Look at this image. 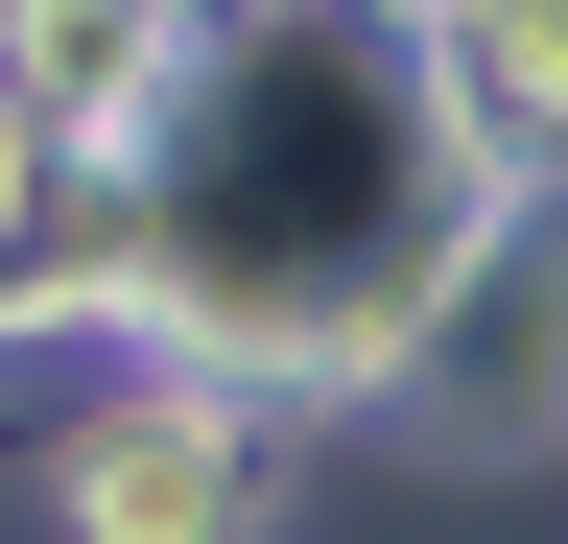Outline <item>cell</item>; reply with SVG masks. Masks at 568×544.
<instances>
[{
    "label": "cell",
    "instance_id": "obj_1",
    "mask_svg": "<svg viewBox=\"0 0 568 544\" xmlns=\"http://www.w3.org/2000/svg\"><path fill=\"white\" fill-rule=\"evenodd\" d=\"M213 497H237L213 402H119V427L71 450V521H95V544H213Z\"/></svg>",
    "mask_w": 568,
    "mask_h": 544
},
{
    "label": "cell",
    "instance_id": "obj_2",
    "mask_svg": "<svg viewBox=\"0 0 568 544\" xmlns=\"http://www.w3.org/2000/svg\"><path fill=\"white\" fill-rule=\"evenodd\" d=\"M474 48H497V95L568 119V0H474Z\"/></svg>",
    "mask_w": 568,
    "mask_h": 544
},
{
    "label": "cell",
    "instance_id": "obj_3",
    "mask_svg": "<svg viewBox=\"0 0 568 544\" xmlns=\"http://www.w3.org/2000/svg\"><path fill=\"white\" fill-rule=\"evenodd\" d=\"M24 214H48V119L0 95V285H24Z\"/></svg>",
    "mask_w": 568,
    "mask_h": 544
}]
</instances>
